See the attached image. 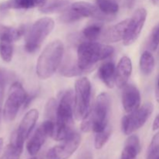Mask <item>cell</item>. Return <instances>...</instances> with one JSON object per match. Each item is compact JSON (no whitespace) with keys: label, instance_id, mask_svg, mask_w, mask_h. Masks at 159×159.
Instances as JSON below:
<instances>
[{"label":"cell","instance_id":"cell-1","mask_svg":"<svg viewBox=\"0 0 159 159\" xmlns=\"http://www.w3.org/2000/svg\"><path fill=\"white\" fill-rule=\"evenodd\" d=\"M74 115V94L68 90L62 95L57 106L51 135L53 139L61 141L72 133Z\"/></svg>","mask_w":159,"mask_h":159},{"label":"cell","instance_id":"cell-2","mask_svg":"<svg viewBox=\"0 0 159 159\" xmlns=\"http://www.w3.org/2000/svg\"><path fill=\"white\" fill-rule=\"evenodd\" d=\"M110 110V97L107 93H101L95 102L94 106L82 119V131H93L98 133L109 125V114Z\"/></svg>","mask_w":159,"mask_h":159},{"label":"cell","instance_id":"cell-3","mask_svg":"<svg viewBox=\"0 0 159 159\" xmlns=\"http://www.w3.org/2000/svg\"><path fill=\"white\" fill-rule=\"evenodd\" d=\"M113 53V48L110 45L82 41L78 46V65L82 71L88 72L95 68L99 61L108 58Z\"/></svg>","mask_w":159,"mask_h":159},{"label":"cell","instance_id":"cell-4","mask_svg":"<svg viewBox=\"0 0 159 159\" xmlns=\"http://www.w3.org/2000/svg\"><path fill=\"white\" fill-rule=\"evenodd\" d=\"M64 55V45L60 40H54L44 48L37 63V76L47 79L55 73L61 63Z\"/></svg>","mask_w":159,"mask_h":159},{"label":"cell","instance_id":"cell-5","mask_svg":"<svg viewBox=\"0 0 159 159\" xmlns=\"http://www.w3.org/2000/svg\"><path fill=\"white\" fill-rule=\"evenodd\" d=\"M54 26V20L48 17H43L37 20L26 34L25 50L29 53L37 51L53 30Z\"/></svg>","mask_w":159,"mask_h":159},{"label":"cell","instance_id":"cell-6","mask_svg":"<svg viewBox=\"0 0 159 159\" xmlns=\"http://www.w3.org/2000/svg\"><path fill=\"white\" fill-rule=\"evenodd\" d=\"M92 86L87 78H81L75 82L74 96V114L77 120L83 119L89 111Z\"/></svg>","mask_w":159,"mask_h":159},{"label":"cell","instance_id":"cell-7","mask_svg":"<svg viewBox=\"0 0 159 159\" xmlns=\"http://www.w3.org/2000/svg\"><path fill=\"white\" fill-rule=\"evenodd\" d=\"M27 94L23 85L18 82H16L9 89V96L3 108V117L7 122L14 120L16 117L19 110L23 107Z\"/></svg>","mask_w":159,"mask_h":159},{"label":"cell","instance_id":"cell-8","mask_svg":"<svg viewBox=\"0 0 159 159\" xmlns=\"http://www.w3.org/2000/svg\"><path fill=\"white\" fill-rule=\"evenodd\" d=\"M153 109V105L151 102H147L138 110L124 116L121 122L123 132L126 135H130L142 127L152 115Z\"/></svg>","mask_w":159,"mask_h":159},{"label":"cell","instance_id":"cell-9","mask_svg":"<svg viewBox=\"0 0 159 159\" xmlns=\"http://www.w3.org/2000/svg\"><path fill=\"white\" fill-rule=\"evenodd\" d=\"M38 116L39 113L37 110L34 109L28 111L22 119L17 130L14 131L11 136L9 144L16 148L19 150L23 151L24 141L35 127Z\"/></svg>","mask_w":159,"mask_h":159},{"label":"cell","instance_id":"cell-10","mask_svg":"<svg viewBox=\"0 0 159 159\" xmlns=\"http://www.w3.org/2000/svg\"><path fill=\"white\" fill-rule=\"evenodd\" d=\"M81 142V136L77 132L73 131L61 143L50 149L48 152V159H68L79 148Z\"/></svg>","mask_w":159,"mask_h":159},{"label":"cell","instance_id":"cell-11","mask_svg":"<svg viewBox=\"0 0 159 159\" xmlns=\"http://www.w3.org/2000/svg\"><path fill=\"white\" fill-rule=\"evenodd\" d=\"M54 129V122L50 120L40 124V127L36 130L33 136L30 138L26 144V150L28 153L32 156L37 155L41 147L46 141L48 137L52 135Z\"/></svg>","mask_w":159,"mask_h":159},{"label":"cell","instance_id":"cell-12","mask_svg":"<svg viewBox=\"0 0 159 159\" xmlns=\"http://www.w3.org/2000/svg\"><path fill=\"white\" fill-rule=\"evenodd\" d=\"M146 18L147 11L144 8L138 9L134 12L133 16L129 20V24L123 40V43L125 46H129L136 41L144 27Z\"/></svg>","mask_w":159,"mask_h":159},{"label":"cell","instance_id":"cell-13","mask_svg":"<svg viewBox=\"0 0 159 159\" xmlns=\"http://www.w3.org/2000/svg\"><path fill=\"white\" fill-rule=\"evenodd\" d=\"M71 8L79 14L82 18L89 17L103 21H110L113 20V16L103 13L97 6H94L86 2H76L71 5Z\"/></svg>","mask_w":159,"mask_h":159},{"label":"cell","instance_id":"cell-14","mask_svg":"<svg viewBox=\"0 0 159 159\" xmlns=\"http://www.w3.org/2000/svg\"><path fill=\"white\" fill-rule=\"evenodd\" d=\"M122 89V104L125 111L130 113L138 110L141 105V94L138 89L132 84H127Z\"/></svg>","mask_w":159,"mask_h":159},{"label":"cell","instance_id":"cell-15","mask_svg":"<svg viewBox=\"0 0 159 159\" xmlns=\"http://www.w3.org/2000/svg\"><path fill=\"white\" fill-rule=\"evenodd\" d=\"M129 20L130 19H127L117 24L107 28L102 31L99 40L103 43H116L124 40L129 24Z\"/></svg>","mask_w":159,"mask_h":159},{"label":"cell","instance_id":"cell-16","mask_svg":"<svg viewBox=\"0 0 159 159\" xmlns=\"http://www.w3.org/2000/svg\"><path fill=\"white\" fill-rule=\"evenodd\" d=\"M132 72V62L127 56L120 60L116 68V85L119 88H123L127 84Z\"/></svg>","mask_w":159,"mask_h":159},{"label":"cell","instance_id":"cell-17","mask_svg":"<svg viewBox=\"0 0 159 159\" xmlns=\"http://www.w3.org/2000/svg\"><path fill=\"white\" fill-rule=\"evenodd\" d=\"M98 76L108 88H113L116 84V67L112 61H106L99 67Z\"/></svg>","mask_w":159,"mask_h":159},{"label":"cell","instance_id":"cell-18","mask_svg":"<svg viewBox=\"0 0 159 159\" xmlns=\"http://www.w3.org/2000/svg\"><path fill=\"white\" fill-rule=\"evenodd\" d=\"M141 150L139 138L136 135H131L126 141L120 159H136Z\"/></svg>","mask_w":159,"mask_h":159},{"label":"cell","instance_id":"cell-19","mask_svg":"<svg viewBox=\"0 0 159 159\" xmlns=\"http://www.w3.org/2000/svg\"><path fill=\"white\" fill-rule=\"evenodd\" d=\"M26 28L21 26L18 28L7 26L0 23V40H9L14 42L25 34Z\"/></svg>","mask_w":159,"mask_h":159},{"label":"cell","instance_id":"cell-20","mask_svg":"<svg viewBox=\"0 0 159 159\" xmlns=\"http://www.w3.org/2000/svg\"><path fill=\"white\" fill-rule=\"evenodd\" d=\"M85 73L78 65V61H75L74 59L69 56L65 60L60 68V74L65 77H74Z\"/></svg>","mask_w":159,"mask_h":159},{"label":"cell","instance_id":"cell-21","mask_svg":"<svg viewBox=\"0 0 159 159\" xmlns=\"http://www.w3.org/2000/svg\"><path fill=\"white\" fill-rule=\"evenodd\" d=\"M69 6L68 0H50L43 6H40V11L43 13L63 12Z\"/></svg>","mask_w":159,"mask_h":159},{"label":"cell","instance_id":"cell-22","mask_svg":"<svg viewBox=\"0 0 159 159\" xmlns=\"http://www.w3.org/2000/svg\"><path fill=\"white\" fill-rule=\"evenodd\" d=\"M103 31V25L102 23H92L88 25L82 31V36L87 41L94 42L99 40Z\"/></svg>","mask_w":159,"mask_h":159},{"label":"cell","instance_id":"cell-23","mask_svg":"<svg viewBox=\"0 0 159 159\" xmlns=\"http://www.w3.org/2000/svg\"><path fill=\"white\" fill-rule=\"evenodd\" d=\"M155 58L149 51L142 53L140 58V69L144 75H149L155 68Z\"/></svg>","mask_w":159,"mask_h":159},{"label":"cell","instance_id":"cell-24","mask_svg":"<svg viewBox=\"0 0 159 159\" xmlns=\"http://www.w3.org/2000/svg\"><path fill=\"white\" fill-rule=\"evenodd\" d=\"M32 0H8L0 5V10L6 9H26L34 8Z\"/></svg>","mask_w":159,"mask_h":159},{"label":"cell","instance_id":"cell-25","mask_svg":"<svg viewBox=\"0 0 159 159\" xmlns=\"http://www.w3.org/2000/svg\"><path fill=\"white\" fill-rule=\"evenodd\" d=\"M96 6L103 13L114 16L119 11V5L116 0H96Z\"/></svg>","mask_w":159,"mask_h":159},{"label":"cell","instance_id":"cell-26","mask_svg":"<svg viewBox=\"0 0 159 159\" xmlns=\"http://www.w3.org/2000/svg\"><path fill=\"white\" fill-rule=\"evenodd\" d=\"M13 42L9 40H0V57L5 62H10L13 56Z\"/></svg>","mask_w":159,"mask_h":159},{"label":"cell","instance_id":"cell-27","mask_svg":"<svg viewBox=\"0 0 159 159\" xmlns=\"http://www.w3.org/2000/svg\"><path fill=\"white\" fill-rule=\"evenodd\" d=\"M96 137H95V148L96 149H101L106 143L108 141L110 135H111V127L110 125L107 126L103 130L100 132L96 133Z\"/></svg>","mask_w":159,"mask_h":159},{"label":"cell","instance_id":"cell-28","mask_svg":"<svg viewBox=\"0 0 159 159\" xmlns=\"http://www.w3.org/2000/svg\"><path fill=\"white\" fill-rule=\"evenodd\" d=\"M159 46V23H157L151 32L147 42V48L148 51H155Z\"/></svg>","mask_w":159,"mask_h":159},{"label":"cell","instance_id":"cell-29","mask_svg":"<svg viewBox=\"0 0 159 159\" xmlns=\"http://www.w3.org/2000/svg\"><path fill=\"white\" fill-rule=\"evenodd\" d=\"M82 17L79 14H78L75 11L73 10L71 7L69 9H67L64 11L63 13L60 16V20L65 23H71L78 21Z\"/></svg>","mask_w":159,"mask_h":159},{"label":"cell","instance_id":"cell-30","mask_svg":"<svg viewBox=\"0 0 159 159\" xmlns=\"http://www.w3.org/2000/svg\"><path fill=\"white\" fill-rule=\"evenodd\" d=\"M57 103L54 99H51L48 101L46 107V116L48 120H52L53 122L55 119L56 110H57Z\"/></svg>","mask_w":159,"mask_h":159},{"label":"cell","instance_id":"cell-31","mask_svg":"<svg viewBox=\"0 0 159 159\" xmlns=\"http://www.w3.org/2000/svg\"><path fill=\"white\" fill-rule=\"evenodd\" d=\"M8 79V74L4 69L0 68V104L3 101L5 94V89H6V82Z\"/></svg>","mask_w":159,"mask_h":159},{"label":"cell","instance_id":"cell-32","mask_svg":"<svg viewBox=\"0 0 159 159\" xmlns=\"http://www.w3.org/2000/svg\"><path fill=\"white\" fill-rule=\"evenodd\" d=\"M21 153L22 152H20V150L9 144L3 155L2 159H20Z\"/></svg>","mask_w":159,"mask_h":159},{"label":"cell","instance_id":"cell-33","mask_svg":"<svg viewBox=\"0 0 159 159\" xmlns=\"http://www.w3.org/2000/svg\"><path fill=\"white\" fill-rule=\"evenodd\" d=\"M79 159H93V155L89 152L86 151V152L82 153Z\"/></svg>","mask_w":159,"mask_h":159},{"label":"cell","instance_id":"cell-34","mask_svg":"<svg viewBox=\"0 0 159 159\" xmlns=\"http://www.w3.org/2000/svg\"><path fill=\"white\" fill-rule=\"evenodd\" d=\"M153 130H157L159 129V114L156 116L153 123V126H152Z\"/></svg>","mask_w":159,"mask_h":159},{"label":"cell","instance_id":"cell-35","mask_svg":"<svg viewBox=\"0 0 159 159\" xmlns=\"http://www.w3.org/2000/svg\"><path fill=\"white\" fill-rule=\"evenodd\" d=\"M155 98H156L157 102H159V77L157 82L156 89H155Z\"/></svg>","mask_w":159,"mask_h":159},{"label":"cell","instance_id":"cell-36","mask_svg":"<svg viewBox=\"0 0 159 159\" xmlns=\"http://www.w3.org/2000/svg\"><path fill=\"white\" fill-rule=\"evenodd\" d=\"M134 1L135 0H127V6H128L129 8H131L132 6H134Z\"/></svg>","mask_w":159,"mask_h":159},{"label":"cell","instance_id":"cell-37","mask_svg":"<svg viewBox=\"0 0 159 159\" xmlns=\"http://www.w3.org/2000/svg\"><path fill=\"white\" fill-rule=\"evenodd\" d=\"M3 147V139L0 138V152H1L2 149Z\"/></svg>","mask_w":159,"mask_h":159},{"label":"cell","instance_id":"cell-38","mask_svg":"<svg viewBox=\"0 0 159 159\" xmlns=\"http://www.w3.org/2000/svg\"><path fill=\"white\" fill-rule=\"evenodd\" d=\"M2 108H1V104H0V124H1V120H2Z\"/></svg>","mask_w":159,"mask_h":159},{"label":"cell","instance_id":"cell-39","mask_svg":"<svg viewBox=\"0 0 159 159\" xmlns=\"http://www.w3.org/2000/svg\"><path fill=\"white\" fill-rule=\"evenodd\" d=\"M154 4H158L159 3V0H152Z\"/></svg>","mask_w":159,"mask_h":159},{"label":"cell","instance_id":"cell-40","mask_svg":"<svg viewBox=\"0 0 159 159\" xmlns=\"http://www.w3.org/2000/svg\"><path fill=\"white\" fill-rule=\"evenodd\" d=\"M30 159H42V158H40V157H33V158H31Z\"/></svg>","mask_w":159,"mask_h":159},{"label":"cell","instance_id":"cell-41","mask_svg":"<svg viewBox=\"0 0 159 159\" xmlns=\"http://www.w3.org/2000/svg\"></svg>","mask_w":159,"mask_h":159}]
</instances>
